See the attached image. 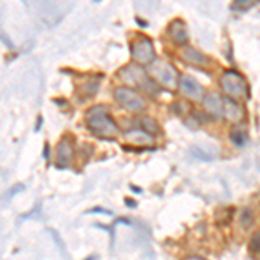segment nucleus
Listing matches in <instances>:
<instances>
[{
	"label": "nucleus",
	"instance_id": "1",
	"mask_svg": "<svg viewBox=\"0 0 260 260\" xmlns=\"http://www.w3.org/2000/svg\"><path fill=\"white\" fill-rule=\"evenodd\" d=\"M106 106H94L87 111V127L98 137L103 139H115L118 136V125L108 115Z\"/></svg>",
	"mask_w": 260,
	"mask_h": 260
},
{
	"label": "nucleus",
	"instance_id": "2",
	"mask_svg": "<svg viewBox=\"0 0 260 260\" xmlns=\"http://www.w3.org/2000/svg\"><path fill=\"white\" fill-rule=\"evenodd\" d=\"M118 77L125 85L137 87V89H142L144 92H148V94H156L158 92L156 83L151 80L148 71L139 64H128V66H125V68H121Z\"/></svg>",
	"mask_w": 260,
	"mask_h": 260
},
{
	"label": "nucleus",
	"instance_id": "3",
	"mask_svg": "<svg viewBox=\"0 0 260 260\" xmlns=\"http://www.w3.org/2000/svg\"><path fill=\"white\" fill-rule=\"evenodd\" d=\"M220 87L225 92V95H229L231 101L234 99H248V83H246L245 77L240 75L238 71H224L220 77Z\"/></svg>",
	"mask_w": 260,
	"mask_h": 260
},
{
	"label": "nucleus",
	"instance_id": "4",
	"mask_svg": "<svg viewBox=\"0 0 260 260\" xmlns=\"http://www.w3.org/2000/svg\"><path fill=\"white\" fill-rule=\"evenodd\" d=\"M151 77L154 78V82H158L165 89H177L179 83V71L175 70L174 64H170L165 59H154L151 62Z\"/></svg>",
	"mask_w": 260,
	"mask_h": 260
},
{
	"label": "nucleus",
	"instance_id": "5",
	"mask_svg": "<svg viewBox=\"0 0 260 260\" xmlns=\"http://www.w3.org/2000/svg\"><path fill=\"white\" fill-rule=\"evenodd\" d=\"M130 54H132V59L136 61V64L142 66V68L151 64V62L156 59V52H154L153 42L149 39H146V37H141V39L132 42Z\"/></svg>",
	"mask_w": 260,
	"mask_h": 260
},
{
	"label": "nucleus",
	"instance_id": "6",
	"mask_svg": "<svg viewBox=\"0 0 260 260\" xmlns=\"http://www.w3.org/2000/svg\"><path fill=\"white\" fill-rule=\"evenodd\" d=\"M115 99L121 108H125V110H128V111H134V113L142 111L146 108L144 98H142L139 92L128 89V87H116Z\"/></svg>",
	"mask_w": 260,
	"mask_h": 260
},
{
	"label": "nucleus",
	"instance_id": "7",
	"mask_svg": "<svg viewBox=\"0 0 260 260\" xmlns=\"http://www.w3.org/2000/svg\"><path fill=\"white\" fill-rule=\"evenodd\" d=\"M177 89L182 92L184 98H187L191 101H201L205 95L203 85H201L198 80H194L192 77H189V75H182V77H179Z\"/></svg>",
	"mask_w": 260,
	"mask_h": 260
},
{
	"label": "nucleus",
	"instance_id": "8",
	"mask_svg": "<svg viewBox=\"0 0 260 260\" xmlns=\"http://www.w3.org/2000/svg\"><path fill=\"white\" fill-rule=\"evenodd\" d=\"M222 118L233 121V123H240V121L245 120V110L236 101L224 99L222 101Z\"/></svg>",
	"mask_w": 260,
	"mask_h": 260
},
{
	"label": "nucleus",
	"instance_id": "9",
	"mask_svg": "<svg viewBox=\"0 0 260 260\" xmlns=\"http://www.w3.org/2000/svg\"><path fill=\"white\" fill-rule=\"evenodd\" d=\"M56 154H57V167H61V169L70 167L71 160H73V144H71L70 137H64V139L57 144Z\"/></svg>",
	"mask_w": 260,
	"mask_h": 260
},
{
	"label": "nucleus",
	"instance_id": "10",
	"mask_svg": "<svg viewBox=\"0 0 260 260\" xmlns=\"http://www.w3.org/2000/svg\"><path fill=\"white\" fill-rule=\"evenodd\" d=\"M201 101H203V108L207 110L208 115H212L213 118H222V101H224V98L212 92V94H205Z\"/></svg>",
	"mask_w": 260,
	"mask_h": 260
},
{
	"label": "nucleus",
	"instance_id": "11",
	"mask_svg": "<svg viewBox=\"0 0 260 260\" xmlns=\"http://www.w3.org/2000/svg\"><path fill=\"white\" fill-rule=\"evenodd\" d=\"M169 35L174 40V44L177 45H186L187 44V26L184 21L175 19L169 24Z\"/></svg>",
	"mask_w": 260,
	"mask_h": 260
},
{
	"label": "nucleus",
	"instance_id": "12",
	"mask_svg": "<svg viewBox=\"0 0 260 260\" xmlns=\"http://www.w3.org/2000/svg\"><path fill=\"white\" fill-rule=\"evenodd\" d=\"M125 139H127L130 144L136 146H151L154 142V137L146 134L142 128H130L125 132Z\"/></svg>",
	"mask_w": 260,
	"mask_h": 260
},
{
	"label": "nucleus",
	"instance_id": "13",
	"mask_svg": "<svg viewBox=\"0 0 260 260\" xmlns=\"http://www.w3.org/2000/svg\"><path fill=\"white\" fill-rule=\"evenodd\" d=\"M182 59L186 62H189V64H194V66H207L208 62H210L203 52H200L198 49H192V47H184Z\"/></svg>",
	"mask_w": 260,
	"mask_h": 260
},
{
	"label": "nucleus",
	"instance_id": "14",
	"mask_svg": "<svg viewBox=\"0 0 260 260\" xmlns=\"http://www.w3.org/2000/svg\"><path fill=\"white\" fill-rule=\"evenodd\" d=\"M240 224L243 229H251L255 225V213L251 208H243L240 212Z\"/></svg>",
	"mask_w": 260,
	"mask_h": 260
},
{
	"label": "nucleus",
	"instance_id": "15",
	"mask_svg": "<svg viewBox=\"0 0 260 260\" xmlns=\"http://www.w3.org/2000/svg\"><path fill=\"white\" fill-rule=\"evenodd\" d=\"M141 127H142V130H144L146 134H149V136L158 134V130H160L158 121L154 118H151V116H142V118H141Z\"/></svg>",
	"mask_w": 260,
	"mask_h": 260
},
{
	"label": "nucleus",
	"instance_id": "16",
	"mask_svg": "<svg viewBox=\"0 0 260 260\" xmlns=\"http://www.w3.org/2000/svg\"><path fill=\"white\" fill-rule=\"evenodd\" d=\"M231 141L241 148V146H245L246 141H248V134H246V130L243 127H236V128H233V132H231Z\"/></svg>",
	"mask_w": 260,
	"mask_h": 260
},
{
	"label": "nucleus",
	"instance_id": "17",
	"mask_svg": "<svg viewBox=\"0 0 260 260\" xmlns=\"http://www.w3.org/2000/svg\"><path fill=\"white\" fill-rule=\"evenodd\" d=\"M255 6V0H238L233 4V9L236 11H248Z\"/></svg>",
	"mask_w": 260,
	"mask_h": 260
},
{
	"label": "nucleus",
	"instance_id": "18",
	"mask_svg": "<svg viewBox=\"0 0 260 260\" xmlns=\"http://www.w3.org/2000/svg\"><path fill=\"white\" fill-rule=\"evenodd\" d=\"M258 245H260V236H258V233H255L253 240H251V243H250V251H251V253H255V255L258 253Z\"/></svg>",
	"mask_w": 260,
	"mask_h": 260
},
{
	"label": "nucleus",
	"instance_id": "19",
	"mask_svg": "<svg viewBox=\"0 0 260 260\" xmlns=\"http://www.w3.org/2000/svg\"><path fill=\"white\" fill-rule=\"evenodd\" d=\"M184 260H207V258H203V257H196V255H192V257H187V258H184Z\"/></svg>",
	"mask_w": 260,
	"mask_h": 260
},
{
	"label": "nucleus",
	"instance_id": "20",
	"mask_svg": "<svg viewBox=\"0 0 260 260\" xmlns=\"http://www.w3.org/2000/svg\"><path fill=\"white\" fill-rule=\"evenodd\" d=\"M44 156H45V160L49 158V146H45V149H44Z\"/></svg>",
	"mask_w": 260,
	"mask_h": 260
}]
</instances>
